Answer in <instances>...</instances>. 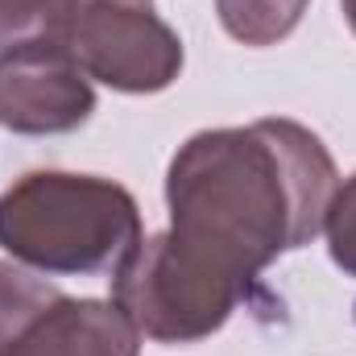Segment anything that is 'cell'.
Segmentation results:
<instances>
[{
  "label": "cell",
  "instance_id": "6da1fadb",
  "mask_svg": "<svg viewBox=\"0 0 356 356\" xmlns=\"http://www.w3.org/2000/svg\"><path fill=\"white\" fill-rule=\"evenodd\" d=\"M340 175L323 141L298 120L195 133L170 162V232L241 282L323 232Z\"/></svg>",
  "mask_w": 356,
  "mask_h": 356
},
{
  "label": "cell",
  "instance_id": "9c48e42d",
  "mask_svg": "<svg viewBox=\"0 0 356 356\" xmlns=\"http://www.w3.org/2000/svg\"><path fill=\"white\" fill-rule=\"evenodd\" d=\"M67 0H0V50L54 33Z\"/></svg>",
  "mask_w": 356,
  "mask_h": 356
},
{
  "label": "cell",
  "instance_id": "8fae6325",
  "mask_svg": "<svg viewBox=\"0 0 356 356\" xmlns=\"http://www.w3.org/2000/svg\"><path fill=\"white\" fill-rule=\"evenodd\" d=\"M344 4V21L353 25V33H356V0H340Z\"/></svg>",
  "mask_w": 356,
  "mask_h": 356
},
{
  "label": "cell",
  "instance_id": "52a82bcc",
  "mask_svg": "<svg viewBox=\"0 0 356 356\" xmlns=\"http://www.w3.org/2000/svg\"><path fill=\"white\" fill-rule=\"evenodd\" d=\"M311 0H216L220 25L245 46H277L302 21Z\"/></svg>",
  "mask_w": 356,
  "mask_h": 356
},
{
  "label": "cell",
  "instance_id": "7a4b0ae2",
  "mask_svg": "<svg viewBox=\"0 0 356 356\" xmlns=\"http://www.w3.org/2000/svg\"><path fill=\"white\" fill-rule=\"evenodd\" d=\"M141 241L137 199L112 178L33 170L0 195V249L38 273H116Z\"/></svg>",
  "mask_w": 356,
  "mask_h": 356
},
{
  "label": "cell",
  "instance_id": "3957f363",
  "mask_svg": "<svg viewBox=\"0 0 356 356\" xmlns=\"http://www.w3.org/2000/svg\"><path fill=\"white\" fill-rule=\"evenodd\" d=\"M245 294L249 282L191 253L170 228L145 236L112 273V302L158 344L207 340L232 319Z\"/></svg>",
  "mask_w": 356,
  "mask_h": 356
},
{
  "label": "cell",
  "instance_id": "277c9868",
  "mask_svg": "<svg viewBox=\"0 0 356 356\" xmlns=\"http://www.w3.org/2000/svg\"><path fill=\"white\" fill-rule=\"evenodd\" d=\"M54 38L88 79L124 95L166 91L182 71V42L154 0H67Z\"/></svg>",
  "mask_w": 356,
  "mask_h": 356
},
{
  "label": "cell",
  "instance_id": "ba28073f",
  "mask_svg": "<svg viewBox=\"0 0 356 356\" xmlns=\"http://www.w3.org/2000/svg\"><path fill=\"white\" fill-rule=\"evenodd\" d=\"M58 294L54 282L29 273V266L17 261H0V348Z\"/></svg>",
  "mask_w": 356,
  "mask_h": 356
},
{
  "label": "cell",
  "instance_id": "5b68a950",
  "mask_svg": "<svg viewBox=\"0 0 356 356\" xmlns=\"http://www.w3.org/2000/svg\"><path fill=\"white\" fill-rule=\"evenodd\" d=\"M95 112V91L67 46L46 33L0 50V124L21 137L75 133Z\"/></svg>",
  "mask_w": 356,
  "mask_h": 356
},
{
  "label": "cell",
  "instance_id": "8992f818",
  "mask_svg": "<svg viewBox=\"0 0 356 356\" xmlns=\"http://www.w3.org/2000/svg\"><path fill=\"white\" fill-rule=\"evenodd\" d=\"M0 356H141V332L116 302L54 294Z\"/></svg>",
  "mask_w": 356,
  "mask_h": 356
},
{
  "label": "cell",
  "instance_id": "30bf717a",
  "mask_svg": "<svg viewBox=\"0 0 356 356\" xmlns=\"http://www.w3.org/2000/svg\"><path fill=\"white\" fill-rule=\"evenodd\" d=\"M323 232H327L332 261L348 277H356V175L336 191V199L327 207V220H323Z\"/></svg>",
  "mask_w": 356,
  "mask_h": 356
}]
</instances>
